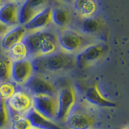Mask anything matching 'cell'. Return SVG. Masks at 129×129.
I'll list each match as a JSON object with an SVG mask.
<instances>
[{
    "mask_svg": "<svg viewBox=\"0 0 129 129\" xmlns=\"http://www.w3.org/2000/svg\"><path fill=\"white\" fill-rule=\"evenodd\" d=\"M55 36V34L50 31L40 30L36 31H31L30 34L24 36L22 42L25 44L27 50V55L31 57H36L40 55V51L43 44L48 39Z\"/></svg>",
    "mask_w": 129,
    "mask_h": 129,
    "instance_id": "cell-2",
    "label": "cell"
},
{
    "mask_svg": "<svg viewBox=\"0 0 129 129\" xmlns=\"http://www.w3.org/2000/svg\"><path fill=\"white\" fill-rule=\"evenodd\" d=\"M60 1L63 3H73L74 0H60Z\"/></svg>",
    "mask_w": 129,
    "mask_h": 129,
    "instance_id": "cell-28",
    "label": "cell"
},
{
    "mask_svg": "<svg viewBox=\"0 0 129 129\" xmlns=\"http://www.w3.org/2000/svg\"><path fill=\"white\" fill-rule=\"evenodd\" d=\"M51 13L52 7H45L39 11L28 23L23 27L27 31H36L43 30L51 23Z\"/></svg>",
    "mask_w": 129,
    "mask_h": 129,
    "instance_id": "cell-11",
    "label": "cell"
},
{
    "mask_svg": "<svg viewBox=\"0 0 129 129\" xmlns=\"http://www.w3.org/2000/svg\"><path fill=\"white\" fill-rule=\"evenodd\" d=\"M31 127L29 120L26 116L13 115L11 119V129H29Z\"/></svg>",
    "mask_w": 129,
    "mask_h": 129,
    "instance_id": "cell-22",
    "label": "cell"
},
{
    "mask_svg": "<svg viewBox=\"0 0 129 129\" xmlns=\"http://www.w3.org/2000/svg\"><path fill=\"white\" fill-rule=\"evenodd\" d=\"M19 6L14 2H9L0 6V22L7 27L19 25L18 19Z\"/></svg>",
    "mask_w": 129,
    "mask_h": 129,
    "instance_id": "cell-13",
    "label": "cell"
},
{
    "mask_svg": "<svg viewBox=\"0 0 129 129\" xmlns=\"http://www.w3.org/2000/svg\"><path fill=\"white\" fill-rule=\"evenodd\" d=\"M12 60L5 56L0 55V83L11 79Z\"/></svg>",
    "mask_w": 129,
    "mask_h": 129,
    "instance_id": "cell-18",
    "label": "cell"
},
{
    "mask_svg": "<svg viewBox=\"0 0 129 129\" xmlns=\"http://www.w3.org/2000/svg\"><path fill=\"white\" fill-rule=\"evenodd\" d=\"M9 123V111L7 102L0 99V129H4Z\"/></svg>",
    "mask_w": 129,
    "mask_h": 129,
    "instance_id": "cell-23",
    "label": "cell"
},
{
    "mask_svg": "<svg viewBox=\"0 0 129 129\" xmlns=\"http://www.w3.org/2000/svg\"><path fill=\"white\" fill-rule=\"evenodd\" d=\"M56 38L60 47L68 53L77 52L82 44V37L80 34L70 28L61 31Z\"/></svg>",
    "mask_w": 129,
    "mask_h": 129,
    "instance_id": "cell-6",
    "label": "cell"
},
{
    "mask_svg": "<svg viewBox=\"0 0 129 129\" xmlns=\"http://www.w3.org/2000/svg\"><path fill=\"white\" fill-rule=\"evenodd\" d=\"M99 28V22L94 18L86 17L83 19L81 24V29L86 34L94 33Z\"/></svg>",
    "mask_w": 129,
    "mask_h": 129,
    "instance_id": "cell-20",
    "label": "cell"
},
{
    "mask_svg": "<svg viewBox=\"0 0 129 129\" xmlns=\"http://www.w3.org/2000/svg\"><path fill=\"white\" fill-rule=\"evenodd\" d=\"M24 86L32 96L34 95H49L56 94V88L49 81L37 75H32L24 84Z\"/></svg>",
    "mask_w": 129,
    "mask_h": 129,
    "instance_id": "cell-9",
    "label": "cell"
},
{
    "mask_svg": "<svg viewBox=\"0 0 129 129\" xmlns=\"http://www.w3.org/2000/svg\"><path fill=\"white\" fill-rule=\"evenodd\" d=\"M69 21H70V15L66 10L60 7L52 8L51 22L53 23L56 26L64 27L67 25Z\"/></svg>",
    "mask_w": 129,
    "mask_h": 129,
    "instance_id": "cell-16",
    "label": "cell"
},
{
    "mask_svg": "<svg viewBox=\"0 0 129 129\" xmlns=\"http://www.w3.org/2000/svg\"><path fill=\"white\" fill-rule=\"evenodd\" d=\"M25 27L22 25H17L8 30L3 35L1 40V46L5 51H9L15 44L22 42L27 34Z\"/></svg>",
    "mask_w": 129,
    "mask_h": 129,
    "instance_id": "cell-12",
    "label": "cell"
},
{
    "mask_svg": "<svg viewBox=\"0 0 129 129\" xmlns=\"http://www.w3.org/2000/svg\"><path fill=\"white\" fill-rule=\"evenodd\" d=\"M86 99L90 104L101 107H114L116 106L115 103L103 97L97 85H94L88 88L86 93Z\"/></svg>",
    "mask_w": 129,
    "mask_h": 129,
    "instance_id": "cell-15",
    "label": "cell"
},
{
    "mask_svg": "<svg viewBox=\"0 0 129 129\" xmlns=\"http://www.w3.org/2000/svg\"><path fill=\"white\" fill-rule=\"evenodd\" d=\"M9 51H10V55L12 59V61L13 60L26 59V57L28 56L27 48L23 42H20L17 44H15Z\"/></svg>",
    "mask_w": 129,
    "mask_h": 129,
    "instance_id": "cell-19",
    "label": "cell"
},
{
    "mask_svg": "<svg viewBox=\"0 0 129 129\" xmlns=\"http://www.w3.org/2000/svg\"><path fill=\"white\" fill-rule=\"evenodd\" d=\"M96 10H97V4L94 3V0H91V1L87 3L86 5L82 8V10L80 11L79 14H81L82 16H85V18L91 17V15L95 13Z\"/></svg>",
    "mask_w": 129,
    "mask_h": 129,
    "instance_id": "cell-24",
    "label": "cell"
},
{
    "mask_svg": "<svg viewBox=\"0 0 129 129\" xmlns=\"http://www.w3.org/2000/svg\"><path fill=\"white\" fill-rule=\"evenodd\" d=\"M32 108L45 118L53 120L57 112V101L53 96L34 95L32 96Z\"/></svg>",
    "mask_w": 129,
    "mask_h": 129,
    "instance_id": "cell-3",
    "label": "cell"
},
{
    "mask_svg": "<svg viewBox=\"0 0 129 129\" xmlns=\"http://www.w3.org/2000/svg\"><path fill=\"white\" fill-rule=\"evenodd\" d=\"M25 116L29 120L32 127L37 129H63L53 121L40 115L33 108H31L29 111H27Z\"/></svg>",
    "mask_w": 129,
    "mask_h": 129,
    "instance_id": "cell-14",
    "label": "cell"
},
{
    "mask_svg": "<svg viewBox=\"0 0 129 129\" xmlns=\"http://www.w3.org/2000/svg\"><path fill=\"white\" fill-rule=\"evenodd\" d=\"M90 1H91V0H74L73 3H74V10L78 12V13H79L80 11L82 10V8Z\"/></svg>",
    "mask_w": 129,
    "mask_h": 129,
    "instance_id": "cell-26",
    "label": "cell"
},
{
    "mask_svg": "<svg viewBox=\"0 0 129 129\" xmlns=\"http://www.w3.org/2000/svg\"><path fill=\"white\" fill-rule=\"evenodd\" d=\"M1 4H2V0H0V6H1Z\"/></svg>",
    "mask_w": 129,
    "mask_h": 129,
    "instance_id": "cell-31",
    "label": "cell"
},
{
    "mask_svg": "<svg viewBox=\"0 0 129 129\" xmlns=\"http://www.w3.org/2000/svg\"><path fill=\"white\" fill-rule=\"evenodd\" d=\"M75 62L70 55L54 52L45 56H39L31 60L33 70L37 72H58L72 67Z\"/></svg>",
    "mask_w": 129,
    "mask_h": 129,
    "instance_id": "cell-1",
    "label": "cell"
},
{
    "mask_svg": "<svg viewBox=\"0 0 129 129\" xmlns=\"http://www.w3.org/2000/svg\"><path fill=\"white\" fill-rule=\"evenodd\" d=\"M57 101V112L56 119L58 121H64L73 110L76 101V95L74 89L66 87L60 90Z\"/></svg>",
    "mask_w": 129,
    "mask_h": 129,
    "instance_id": "cell-4",
    "label": "cell"
},
{
    "mask_svg": "<svg viewBox=\"0 0 129 129\" xmlns=\"http://www.w3.org/2000/svg\"><path fill=\"white\" fill-rule=\"evenodd\" d=\"M66 120L70 129H91L94 123L90 115L77 109L70 111Z\"/></svg>",
    "mask_w": 129,
    "mask_h": 129,
    "instance_id": "cell-10",
    "label": "cell"
},
{
    "mask_svg": "<svg viewBox=\"0 0 129 129\" xmlns=\"http://www.w3.org/2000/svg\"><path fill=\"white\" fill-rule=\"evenodd\" d=\"M123 129H129V128H128V127H125V128H123Z\"/></svg>",
    "mask_w": 129,
    "mask_h": 129,
    "instance_id": "cell-32",
    "label": "cell"
},
{
    "mask_svg": "<svg viewBox=\"0 0 129 129\" xmlns=\"http://www.w3.org/2000/svg\"><path fill=\"white\" fill-rule=\"evenodd\" d=\"M29 129H37V128H35V127H30Z\"/></svg>",
    "mask_w": 129,
    "mask_h": 129,
    "instance_id": "cell-30",
    "label": "cell"
},
{
    "mask_svg": "<svg viewBox=\"0 0 129 129\" xmlns=\"http://www.w3.org/2000/svg\"><path fill=\"white\" fill-rule=\"evenodd\" d=\"M12 2H14V3H20V2H23V1H24V0H11Z\"/></svg>",
    "mask_w": 129,
    "mask_h": 129,
    "instance_id": "cell-29",
    "label": "cell"
},
{
    "mask_svg": "<svg viewBox=\"0 0 129 129\" xmlns=\"http://www.w3.org/2000/svg\"><path fill=\"white\" fill-rule=\"evenodd\" d=\"M7 105L10 111L14 112L15 115L24 114L32 108V96L23 90L15 91L7 100Z\"/></svg>",
    "mask_w": 129,
    "mask_h": 129,
    "instance_id": "cell-7",
    "label": "cell"
},
{
    "mask_svg": "<svg viewBox=\"0 0 129 129\" xmlns=\"http://www.w3.org/2000/svg\"><path fill=\"white\" fill-rule=\"evenodd\" d=\"M106 50V47L103 44H90L76 56L75 63L78 68L84 69L99 60L105 54Z\"/></svg>",
    "mask_w": 129,
    "mask_h": 129,
    "instance_id": "cell-5",
    "label": "cell"
},
{
    "mask_svg": "<svg viewBox=\"0 0 129 129\" xmlns=\"http://www.w3.org/2000/svg\"><path fill=\"white\" fill-rule=\"evenodd\" d=\"M15 85L14 82L7 81L0 83V99H1L7 101L15 94Z\"/></svg>",
    "mask_w": 129,
    "mask_h": 129,
    "instance_id": "cell-21",
    "label": "cell"
},
{
    "mask_svg": "<svg viewBox=\"0 0 129 129\" xmlns=\"http://www.w3.org/2000/svg\"><path fill=\"white\" fill-rule=\"evenodd\" d=\"M48 0H24L23 3L27 4V6L39 11L43 9L44 7H45L44 6H45Z\"/></svg>",
    "mask_w": 129,
    "mask_h": 129,
    "instance_id": "cell-25",
    "label": "cell"
},
{
    "mask_svg": "<svg viewBox=\"0 0 129 129\" xmlns=\"http://www.w3.org/2000/svg\"><path fill=\"white\" fill-rule=\"evenodd\" d=\"M38 11H36L33 8L27 6V4L23 3L19 8V13H18V19L19 25L24 26L27 23H28L31 20V19L37 13Z\"/></svg>",
    "mask_w": 129,
    "mask_h": 129,
    "instance_id": "cell-17",
    "label": "cell"
},
{
    "mask_svg": "<svg viewBox=\"0 0 129 129\" xmlns=\"http://www.w3.org/2000/svg\"><path fill=\"white\" fill-rule=\"evenodd\" d=\"M33 71L31 60L27 59L13 60L11 64V78L17 84H25L32 76Z\"/></svg>",
    "mask_w": 129,
    "mask_h": 129,
    "instance_id": "cell-8",
    "label": "cell"
},
{
    "mask_svg": "<svg viewBox=\"0 0 129 129\" xmlns=\"http://www.w3.org/2000/svg\"><path fill=\"white\" fill-rule=\"evenodd\" d=\"M9 29H10L9 27H7L5 24L0 22V36H3Z\"/></svg>",
    "mask_w": 129,
    "mask_h": 129,
    "instance_id": "cell-27",
    "label": "cell"
}]
</instances>
